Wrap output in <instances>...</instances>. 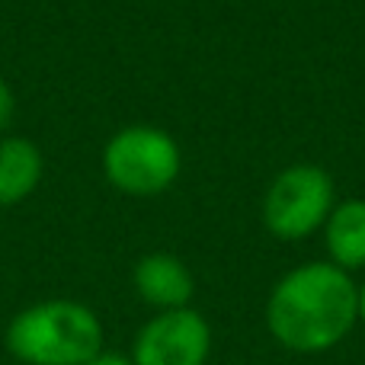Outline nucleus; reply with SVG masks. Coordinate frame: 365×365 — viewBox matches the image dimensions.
Listing matches in <instances>:
<instances>
[{
    "label": "nucleus",
    "instance_id": "nucleus-1",
    "mask_svg": "<svg viewBox=\"0 0 365 365\" xmlns=\"http://www.w3.org/2000/svg\"><path fill=\"white\" fill-rule=\"evenodd\" d=\"M359 321V285L334 263H304L279 279L266 327L292 353H327Z\"/></svg>",
    "mask_w": 365,
    "mask_h": 365
},
{
    "label": "nucleus",
    "instance_id": "nucleus-2",
    "mask_svg": "<svg viewBox=\"0 0 365 365\" xmlns=\"http://www.w3.org/2000/svg\"><path fill=\"white\" fill-rule=\"evenodd\" d=\"M6 349L26 365H87L103 349V324L87 304L51 298L13 317Z\"/></svg>",
    "mask_w": 365,
    "mask_h": 365
},
{
    "label": "nucleus",
    "instance_id": "nucleus-3",
    "mask_svg": "<svg viewBox=\"0 0 365 365\" xmlns=\"http://www.w3.org/2000/svg\"><path fill=\"white\" fill-rule=\"evenodd\" d=\"M109 182L128 195H158L177 180L180 148L167 132L151 125L122 128L103 151Z\"/></svg>",
    "mask_w": 365,
    "mask_h": 365
},
{
    "label": "nucleus",
    "instance_id": "nucleus-4",
    "mask_svg": "<svg viewBox=\"0 0 365 365\" xmlns=\"http://www.w3.org/2000/svg\"><path fill=\"white\" fill-rule=\"evenodd\" d=\"M334 212V182L311 164H298L272 180L263 202V221L276 237L302 240L314 234Z\"/></svg>",
    "mask_w": 365,
    "mask_h": 365
},
{
    "label": "nucleus",
    "instance_id": "nucleus-5",
    "mask_svg": "<svg viewBox=\"0 0 365 365\" xmlns=\"http://www.w3.org/2000/svg\"><path fill=\"white\" fill-rule=\"evenodd\" d=\"M212 353V327L192 308L158 311L135 336V365H205Z\"/></svg>",
    "mask_w": 365,
    "mask_h": 365
},
{
    "label": "nucleus",
    "instance_id": "nucleus-6",
    "mask_svg": "<svg viewBox=\"0 0 365 365\" xmlns=\"http://www.w3.org/2000/svg\"><path fill=\"white\" fill-rule=\"evenodd\" d=\"M135 289H138L141 302H148L158 311H173V308H189L192 298V272L186 263L170 253H148L135 266Z\"/></svg>",
    "mask_w": 365,
    "mask_h": 365
},
{
    "label": "nucleus",
    "instance_id": "nucleus-7",
    "mask_svg": "<svg viewBox=\"0 0 365 365\" xmlns=\"http://www.w3.org/2000/svg\"><path fill=\"white\" fill-rule=\"evenodd\" d=\"M42 170V151L29 138L0 141V205H16L26 195L36 192Z\"/></svg>",
    "mask_w": 365,
    "mask_h": 365
},
{
    "label": "nucleus",
    "instance_id": "nucleus-8",
    "mask_svg": "<svg viewBox=\"0 0 365 365\" xmlns=\"http://www.w3.org/2000/svg\"><path fill=\"white\" fill-rule=\"evenodd\" d=\"M327 250L330 263L340 269L365 266V202L349 199L327 215Z\"/></svg>",
    "mask_w": 365,
    "mask_h": 365
},
{
    "label": "nucleus",
    "instance_id": "nucleus-9",
    "mask_svg": "<svg viewBox=\"0 0 365 365\" xmlns=\"http://www.w3.org/2000/svg\"><path fill=\"white\" fill-rule=\"evenodd\" d=\"M13 93H10V87H6V81L0 77V132H4L6 125H10V119H13Z\"/></svg>",
    "mask_w": 365,
    "mask_h": 365
},
{
    "label": "nucleus",
    "instance_id": "nucleus-10",
    "mask_svg": "<svg viewBox=\"0 0 365 365\" xmlns=\"http://www.w3.org/2000/svg\"><path fill=\"white\" fill-rule=\"evenodd\" d=\"M87 365H135L132 356H122V353H106V349H100V353L93 356Z\"/></svg>",
    "mask_w": 365,
    "mask_h": 365
},
{
    "label": "nucleus",
    "instance_id": "nucleus-11",
    "mask_svg": "<svg viewBox=\"0 0 365 365\" xmlns=\"http://www.w3.org/2000/svg\"><path fill=\"white\" fill-rule=\"evenodd\" d=\"M359 321L365 324V285H359Z\"/></svg>",
    "mask_w": 365,
    "mask_h": 365
}]
</instances>
